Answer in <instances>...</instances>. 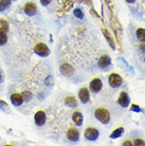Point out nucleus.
<instances>
[{"label": "nucleus", "instance_id": "nucleus-1", "mask_svg": "<svg viewBox=\"0 0 145 146\" xmlns=\"http://www.w3.org/2000/svg\"><path fill=\"white\" fill-rule=\"evenodd\" d=\"M94 117H96V120L98 122H101L102 124L107 125L110 122V113L106 108H103V107H98L95 109Z\"/></svg>", "mask_w": 145, "mask_h": 146}, {"label": "nucleus", "instance_id": "nucleus-2", "mask_svg": "<svg viewBox=\"0 0 145 146\" xmlns=\"http://www.w3.org/2000/svg\"><path fill=\"white\" fill-rule=\"evenodd\" d=\"M34 52L36 53L40 57H47L50 55V50L48 48L47 44H45L44 42H39L34 47Z\"/></svg>", "mask_w": 145, "mask_h": 146}, {"label": "nucleus", "instance_id": "nucleus-3", "mask_svg": "<svg viewBox=\"0 0 145 146\" xmlns=\"http://www.w3.org/2000/svg\"><path fill=\"white\" fill-rule=\"evenodd\" d=\"M98 135H100V132H98V129L94 127L86 128V130L84 132L85 139L88 140V141H96L98 138Z\"/></svg>", "mask_w": 145, "mask_h": 146}, {"label": "nucleus", "instance_id": "nucleus-4", "mask_svg": "<svg viewBox=\"0 0 145 146\" xmlns=\"http://www.w3.org/2000/svg\"><path fill=\"white\" fill-rule=\"evenodd\" d=\"M123 83V80H122V77L119 75V74H116V73H112V74H110L108 77V84L110 87L112 88H119L122 85Z\"/></svg>", "mask_w": 145, "mask_h": 146}, {"label": "nucleus", "instance_id": "nucleus-5", "mask_svg": "<svg viewBox=\"0 0 145 146\" xmlns=\"http://www.w3.org/2000/svg\"><path fill=\"white\" fill-rule=\"evenodd\" d=\"M103 88V83L100 78H93L89 84V89L91 92L93 93H98L101 91V89Z\"/></svg>", "mask_w": 145, "mask_h": 146}, {"label": "nucleus", "instance_id": "nucleus-6", "mask_svg": "<svg viewBox=\"0 0 145 146\" xmlns=\"http://www.w3.org/2000/svg\"><path fill=\"white\" fill-rule=\"evenodd\" d=\"M129 103H130V99H129V95L127 94V92H121V94L119 95V99H118V104L121 107L126 108L129 106Z\"/></svg>", "mask_w": 145, "mask_h": 146}, {"label": "nucleus", "instance_id": "nucleus-7", "mask_svg": "<svg viewBox=\"0 0 145 146\" xmlns=\"http://www.w3.org/2000/svg\"><path fill=\"white\" fill-rule=\"evenodd\" d=\"M46 120H47V117H46V113L43 111V110H39L35 113L34 115V121H35V124L36 126H43L46 123Z\"/></svg>", "mask_w": 145, "mask_h": 146}, {"label": "nucleus", "instance_id": "nucleus-8", "mask_svg": "<svg viewBox=\"0 0 145 146\" xmlns=\"http://www.w3.org/2000/svg\"><path fill=\"white\" fill-rule=\"evenodd\" d=\"M23 11L28 16H34L37 13V7L33 2H27L23 7Z\"/></svg>", "mask_w": 145, "mask_h": 146}, {"label": "nucleus", "instance_id": "nucleus-9", "mask_svg": "<svg viewBox=\"0 0 145 146\" xmlns=\"http://www.w3.org/2000/svg\"><path fill=\"white\" fill-rule=\"evenodd\" d=\"M67 138L71 142H77L80 140V132L76 128H69L67 131Z\"/></svg>", "mask_w": 145, "mask_h": 146}, {"label": "nucleus", "instance_id": "nucleus-10", "mask_svg": "<svg viewBox=\"0 0 145 146\" xmlns=\"http://www.w3.org/2000/svg\"><path fill=\"white\" fill-rule=\"evenodd\" d=\"M78 99L83 104H87L89 102V100H90V93H89V90H88L87 88H82L78 92Z\"/></svg>", "mask_w": 145, "mask_h": 146}, {"label": "nucleus", "instance_id": "nucleus-11", "mask_svg": "<svg viewBox=\"0 0 145 146\" xmlns=\"http://www.w3.org/2000/svg\"><path fill=\"white\" fill-rule=\"evenodd\" d=\"M98 67L102 68V69H105L109 65H111V59L109 57L108 55H103L101 58L98 59Z\"/></svg>", "mask_w": 145, "mask_h": 146}, {"label": "nucleus", "instance_id": "nucleus-12", "mask_svg": "<svg viewBox=\"0 0 145 146\" xmlns=\"http://www.w3.org/2000/svg\"><path fill=\"white\" fill-rule=\"evenodd\" d=\"M72 121L76 126H82L83 125L84 117L80 111H74L72 114Z\"/></svg>", "mask_w": 145, "mask_h": 146}, {"label": "nucleus", "instance_id": "nucleus-13", "mask_svg": "<svg viewBox=\"0 0 145 146\" xmlns=\"http://www.w3.org/2000/svg\"><path fill=\"white\" fill-rule=\"evenodd\" d=\"M11 102L12 104L14 105V106H20L22 105V103L25 102L23 99H22V95L21 94H18V93H14V94L11 95Z\"/></svg>", "mask_w": 145, "mask_h": 146}, {"label": "nucleus", "instance_id": "nucleus-14", "mask_svg": "<svg viewBox=\"0 0 145 146\" xmlns=\"http://www.w3.org/2000/svg\"><path fill=\"white\" fill-rule=\"evenodd\" d=\"M65 103L66 105L70 108H75L77 106V102H76V100L74 96H68V98H66L65 99Z\"/></svg>", "mask_w": 145, "mask_h": 146}, {"label": "nucleus", "instance_id": "nucleus-15", "mask_svg": "<svg viewBox=\"0 0 145 146\" xmlns=\"http://www.w3.org/2000/svg\"><path fill=\"white\" fill-rule=\"evenodd\" d=\"M123 135H124V128L119 127V128H116V130H113V131L111 132L110 138H111V139H118V138L122 137Z\"/></svg>", "mask_w": 145, "mask_h": 146}, {"label": "nucleus", "instance_id": "nucleus-16", "mask_svg": "<svg viewBox=\"0 0 145 146\" xmlns=\"http://www.w3.org/2000/svg\"><path fill=\"white\" fill-rule=\"evenodd\" d=\"M136 34H137V38H138L141 42H145V29L140 28V29L137 30Z\"/></svg>", "mask_w": 145, "mask_h": 146}, {"label": "nucleus", "instance_id": "nucleus-17", "mask_svg": "<svg viewBox=\"0 0 145 146\" xmlns=\"http://www.w3.org/2000/svg\"><path fill=\"white\" fill-rule=\"evenodd\" d=\"M61 71H62V73L64 74V75H69L70 73H72L73 69L71 66L67 65V64H64V65L62 66V68H61Z\"/></svg>", "mask_w": 145, "mask_h": 146}, {"label": "nucleus", "instance_id": "nucleus-18", "mask_svg": "<svg viewBox=\"0 0 145 146\" xmlns=\"http://www.w3.org/2000/svg\"><path fill=\"white\" fill-rule=\"evenodd\" d=\"M11 5V0H0V13L4 12Z\"/></svg>", "mask_w": 145, "mask_h": 146}, {"label": "nucleus", "instance_id": "nucleus-19", "mask_svg": "<svg viewBox=\"0 0 145 146\" xmlns=\"http://www.w3.org/2000/svg\"><path fill=\"white\" fill-rule=\"evenodd\" d=\"M0 31H3V32L9 31V22L5 19H0Z\"/></svg>", "mask_w": 145, "mask_h": 146}, {"label": "nucleus", "instance_id": "nucleus-20", "mask_svg": "<svg viewBox=\"0 0 145 146\" xmlns=\"http://www.w3.org/2000/svg\"><path fill=\"white\" fill-rule=\"evenodd\" d=\"M7 41V32L0 31V46H4Z\"/></svg>", "mask_w": 145, "mask_h": 146}, {"label": "nucleus", "instance_id": "nucleus-21", "mask_svg": "<svg viewBox=\"0 0 145 146\" xmlns=\"http://www.w3.org/2000/svg\"><path fill=\"white\" fill-rule=\"evenodd\" d=\"M21 95H22V99H23L25 102H29V101H31L33 98L32 92H30V91H23L21 93Z\"/></svg>", "mask_w": 145, "mask_h": 146}, {"label": "nucleus", "instance_id": "nucleus-22", "mask_svg": "<svg viewBox=\"0 0 145 146\" xmlns=\"http://www.w3.org/2000/svg\"><path fill=\"white\" fill-rule=\"evenodd\" d=\"M103 32H104V35H105V37L107 38V40H108L109 44L111 46V48H112V49H114V44H113V40H112V38H111V37L109 36L108 32H107L105 29H103Z\"/></svg>", "mask_w": 145, "mask_h": 146}, {"label": "nucleus", "instance_id": "nucleus-23", "mask_svg": "<svg viewBox=\"0 0 145 146\" xmlns=\"http://www.w3.org/2000/svg\"><path fill=\"white\" fill-rule=\"evenodd\" d=\"M73 14H74V16H75V17H77L78 19H83L84 18V13H83V11H82L80 9H75V10H74V12H73Z\"/></svg>", "mask_w": 145, "mask_h": 146}, {"label": "nucleus", "instance_id": "nucleus-24", "mask_svg": "<svg viewBox=\"0 0 145 146\" xmlns=\"http://www.w3.org/2000/svg\"><path fill=\"white\" fill-rule=\"evenodd\" d=\"M134 145L136 146H144L145 145V141L142 139H136L134 141Z\"/></svg>", "mask_w": 145, "mask_h": 146}, {"label": "nucleus", "instance_id": "nucleus-25", "mask_svg": "<svg viewBox=\"0 0 145 146\" xmlns=\"http://www.w3.org/2000/svg\"><path fill=\"white\" fill-rule=\"evenodd\" d=\"M50 2H51V0H40V3H41V5H44V7L49 5Z\"/></svg>", "mask_w": 145, "mask_h": 146}, {"label": "nucleus", "instance_id": "nucleus-26", "mask_svg": "<svg viewBox=\"0 0 145 146\" xmlns=\"http://www.w3.org/2000/svg\"><path fill=\"white\" fill-rule=\"evenodd\" d=\"M2 108H7V104L4 101L0 100V109H2Z\"/></svg>", "mask_w": 145, "mask_h": 146}, {"label": "nucleus", "instance_id": "nucleus-27", "mask_svg": "<svg viewBox=\"0 0 145 146\" xmlns=\"http://www.w3.org/2000/svg\"><path fill=\"white\" fill-rule=\"evenodd\" d=\"M123 145H132V144H131L130 141H125V142L123 143Z\"/></svg>", "mask_w": 145, "mask_h": 146}, {"label": "nucleus", "instance_id": "nucleus-28", "mask_svg": "<svg viewBox=\"0 0 145 146\" xmlns=\"http://www.w3.org/2000/svg\"><path fill=\"white\" fill-rule=\"evenodd\" d=\"M125 1H126V2H128V3H134L136 0H125Z\"/></svg>", "mask_w": 145, "mask_h": 146}, {"label": "nucleus", "instance_id": "nucleus-29", "mask_svg": "<svg viewBox=\"0 0 145 146\" xmlns=\"http://www.w3.org/2000/svg\"><path fill=\"white\" fill-rule=\"evenodd\" d=\"M2 82V74H1V72H0V83Z\"/></svg>", "mask_w": 145, "mask_h": 146}]
</instances>
